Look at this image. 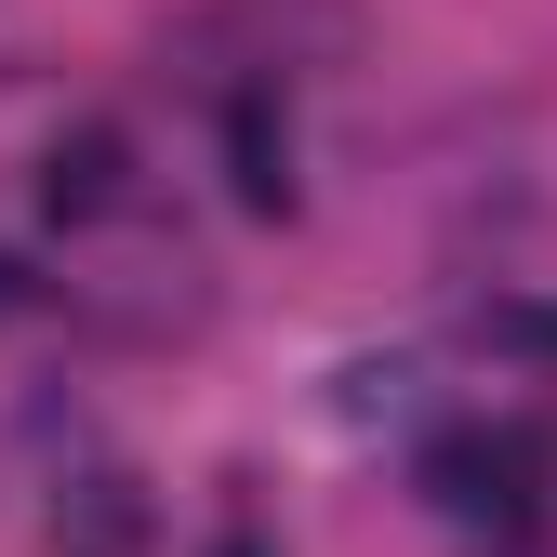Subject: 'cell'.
I'll return each mask as SVG.
<instances>
[{
	"mask_svg": "<svg viewBox=\"0 0 557 557\" xmlns=\"http://www.w3.org/2000/svg\"><path fill=\"white\" fill-rule=\"evenodd\" d=\"M531 478H544V438H531V425H478V438H438V451H425V505L505 531V518L531 505Z\"/></svg>",
	"mask_w": 557,
	"mask_h": 557,
	"instance_id": "obj_1",
	"label": "cell"
},
{
	"mask_svg": "<svg viewBox=\"0 0 557 557\" xmlns=\"http://www.w3.org/2000/svg\"><path fill=\"white\" fill-rule=\"evenodd\" d=\"M120 199H133V147H120V120H66L53 160H40V213H53V226H107Z\"/></svg>",
	"mask_w": 557,
	"mask_h": 557,
	"instance_id": "obj_2",
	"label": "cell"
},
{
	"mask_svg": "<svg viewBox=\"0 0 557 557\" xmlns=\"http://www.w3.org/2000/svg\"><path fill=\"white\" fill-rule=\"evenodd\" d=\"M226 160H239V199H252V213H293V133H278L265 94L226 107Z\"/></svg>",
	"mask_w": 557,
	"mask_h": 557,
	"instance_id": "obj_3",
	"label": "cell"
},
{
	"mask_svg": "<svg viewBox=\"0 0 557 557\" xmlns=\"http://www.w3.org/2000/svg\"><path fill=\"white\" fill-rule=\"evenodd\" d=\"M478 345H505V359H544V372H557V306L492 293V306H478Z\"/></svg>",
	"mask_w": 557,
	"mask_h": 557,
	"instance_id": "obj_4",
	"label": "cell"
},
{
	"mask_svg": "<svg viewBox=\"0 0 557 557\" xmlns=\"http://www.w3.org/2000/svg\"><path fill=\"white\" fill-rule=\"evenodd\" d=\"M0 306H14V265H0Z\"/></svg>",
	"mask_w": 557,
	"mask_h": 557,
	"instance_id": "obj_5",
	"label": "cell"
}]
</instances>
